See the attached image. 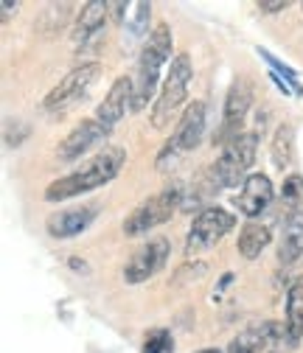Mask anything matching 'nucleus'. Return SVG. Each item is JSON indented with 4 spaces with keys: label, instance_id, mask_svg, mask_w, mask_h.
<instances>
[{
    "label": "nucleus",
    "instance_id": "9b49d317",
    "mask_svg": "<svg viewBox=\"0 0 303 353\" xmlns=\"http://www.w3.org/2000/svg\"><path fill=\"white\" fill-rule=\"evenodd\" d=\"M133 99H135V79L133 76H118L110 87V93L104 96V101L96 107V121L113 132V126L126 115V110H133Z\"/></svg>",
    "mask_w": 303,
    "mask_h": 353
},
{
    "label": "nucleus",
    "instance_id": "f8f14e48",
    "mask_svg": "<svg viewBox=\"0 0 303 353\" xmlns=\"http://www.w3.org/2000/svg\"><path fill=\"white\" fill-rule=\"evenodd\" d=\"M281 336H286V325L281 328L278 323H262V325H250L239 336L231 339L225 353H267Z\"/></svg>",
    "mask_w": 303,
    "mask_h": 353
},
{
    "label": "nucleus",
    "instance_id": "6ab92c4d",
    "mask_svg": "<svg viewBox=\"0 0 303 353\" xmlns=\"http://www.w3.org/2000/svg\"><path fill=\"white\" fill-rule=\"evenodd\" d=\"M222 154H228L239 168L247 171L255 163V154H258V135H255V132H242L239 138H233L228 143V149Z\"/></svg>",
    "mask_w": 303,
    "mask_h": 353
},
{
    "label": "nucleus",
    "instance_id": "39448f33",
    "mask_svg": "<svg viewBox=\"0 0 303 353\" xmlns=\"http://www.w3.org/2000/svg\"><path fill=\"white\" fill-rule=\"evenodd\" d=\"M183 199H186V191L180 183H171L168 188L157 191L155 196L144 199L133 213L126 216L124 222V233L126 236H144L160 225H166L171 216H175L180 208H183Z\"/></svg>",
    "mask_w": 303,
    "mask_h": 353
},
{
    "label": "nucleus",
    "instance_id": "f257e3e1",
    "mask_svg": "<svg viewBox=\"0 0 303 353\" xmlns=\"http://www.w3.org/2000/svg\"><path fill=\"white\" fill-rule=\"evenodd\" d=\"M126 163V152L121 146H110L104 152H99L96 157H90L79 171H70L68 176H59L46 188V202H62V199H73L79 194L96 191L101 185H107L110 180H115L118 171Z\"/></svg>",
    "mask_w": 303,
    "mask_h": 353
},
{
    "label": "nucleus",
    "instance_id": "1a4fd4ad",
    "mask_svg": "<svg viewBox=\"0 0 303 353\" xmlns=\"http://www.w3.org/2000/svg\"><path fill=\"white\" fill-rule=\"evenodd\" d=\"M250 104H253V87L247 79H236L231 84V90L225 96V115H222V129H219V135L213 138V143H225L228 138H239L242 132L239 126L244 123L247 112H250Z\"/></svg>",
    "mask_w": 303,
    "mask_h": 353
},
{
    "label": "nucleus",
    "instance_id": "5701e85b",
    "mask_svg": "<svg viewBox=\"0 0 303 353\" xmlns=\"http://www.w3.org/2000/svg\"><path fill=\"white\" fill-rule=\"evenodd\" d=\"M144 353H175V339L168 328H152L144 336Z\"/></svg>",
    "mask_w": 303,
    "mask_h": 353
},
{
    "label": "nucleus",
    "instance_id": "20e7f679",
    "mask_svg": "<svg viewBox=\"0 0 303 353\" xmlns=\"http://www.w3.org/2000/svg\"><path fill=\"white\" fill-rule=\"evenodd\" d=\"M202 132H205V101H191L183 110L175 132H171V138L157 152V160H155L157 171H163V174L171 171L191 149H197L202 141Z\"/></svg>",
    "mask_w": 303,
    "mask_h": 353
},
{
    "label": "nucleus",
    "instance_id": "9d476101",
    "mask_svg": "<svg viewBox=\"0 0 303 353\" xmlns=\"http://www.w3.org/2000/svg\"><path fill=\"white\" fill-rule=\"evenodd\" d=\"M107 135H110V129H104L96 118H84V121H79V123L68 132V135L59 141L57 157L65 160V163L79 160L81 154H88L90 149H96Z\"/></svg>",
    "mask_w": 303,
    "mask_h": 353
},
{
    "label": "nucleus",
    "instance_id": "4be33fe9",
    "mask_svg": "<svg viewBox=\"0 0 303 353\" xmlns=\"http://www.w3.org/2000/svg\"><path fill=\"white\" fill-rule=\"evenodd\" d=\"M281 202L286 208V213L303 210V176L300 174H289L284 185H281Z\"/></svg>",
    "mask_w": 303,
    "mask_h": 353
},
{
    "label": "nucleus",
    "instance_id": "a878e982",
    "mask_svg": "<svg viewBox=\"0 0 303 353\" xmlns=\"http://www.w3.org/2000/svg\"><path fill=\"white\" fill-rule=\"evenodd\" d=\"M12 9L17 12V3H9V0H3V3H0V12H3V14H0V20H9L12 17Z\"/></svg>",
    "mask_w": 303,
    "mask_h": 353
},
{
    "label": "nucleus",
    "instance_id": "4468645a",
    "mask_svg": "<svg viewBox=\"0 0 303 353\" xmlns=\"http://www.w3.org/2000/svg\"><path fill=\"white\" fill-rule=\"evenodd\" d=\"M96 219V205H84V208H73V210H59L51 213L46 230L51 233V239H70L79 236L81 230H88L90 222Z\"/></svg>",
    "mask_w": 303,
    "mask_h": 353
},
{
    "label": "nucleus",
    "instance_id": "a211bd4d",
    "mask_svg": "<svg viewBox=\"0 0 303 353\" xmlns=\"http://www.w3.org/2000/svg\"><path fill=\"white\" fill-rule=\"evenodd\" d=\"M267 244H270V228L262 225V222H253V219H250V222L239 230L236 247H239L242 258H247V261H253V258L262 255Z\"/></svg>",
    "mask_w": 303,
    "mask_h": 353
},
{
    "label": "nucleus",
    "instance_id": "7ed1b4c3",
    "mask_svg": "<svg viewBox=\"0 0 303 353\" xmlns=\"http://www.w3.org/2000/svg\"><path fill=\"white\" fill-rule=\"evenodd\" d=\"M191 79H194V65H191V57L188 54H177L168 65V73L163 79V90L152 107V126L155 129H166L180 112V107L186 104L188 99V87H191Z\"/></svg>",
    "mask_w": 303,
    "mask_h": 353
},
{
    "label": "nucleus",
    "instance_id": "dca6fc26",
    "mask_svg": "<svg viewBox=\"0 0 303 353\" xmlns=\"http://www.w3.org/2000/svg\"><path fill=\"white\" fill-rule=\"evenodd\" d=\"M303 255V210L286 213V225L278 241V263L281 267H292V263Z\"/></svg>",
    "mask_w": 303,
    "mask_h": 353
},
{
    "label": "nucleus",
    "instance_id": "423d86ee",
    "mask_svg": "<svg viewBox=\"0 0 303 353\" xmlns=\"http://www.w3.org/2000/svg\"><path fill=\"white\" fill-rule=\"evenodd\" d=\"M236 228V216L228 213L225 208H202L188 230V241H186V255H197L202 250H211L213 244H219L222 236H228Z\"/></svg>",
    "mask_w": 303,
    "mask_h": 353
},
{
    "label": "nucleus",
    "instance_id": "393cba45",
    "mask_svg": "<svg viewBox=\"0 0 303 353\" xmlns=\"http://www.w3.org/2000/svg\"><path fill=\"white\" fill-rule=\"evenodd\" d=\"M289 6V0H273V3H258V12L262 14H275V12H284Z\"/></svg>",
    "mask_w": 303,
    "mask_h": 353
},
{
    "label": "nucleus",
    "instance_id": "f3484780",
    "mask_svg": "<svg viewBox=\"0 0 303 353\" xmlns=\"http://www.w3.org/2000/svg\"><path fill=\"white\" fill-rule=\"evenodd\" d=\"M303 336V275L295 278L286 294V339L295 345Z\"/></svg>",
    "mask_w": 303,
    "mask_h": 353
},
{
    "label": "nucleus",
    "instance_id": "0eeeda50",
    "mask_svg": "<svg viewBox=\"0 0 303 353\" xmlns=\"http://www.w3.org/2000/svg\"><path fill=\"white\" fill-rule=\"evenodd\" d=\"M101 76V65L99 62H84L76 70H70L54 90L42 99V110L46 112H65L70 110L79 99L88 96V90L96 84V79Z\"/></svg>",
    "mask_w": 303,
    "mask_h": 353
},
{
    "label": "nucleus",
    "instance_id": "aec40b11",
    "mask_svg": "<svg viewBox=\"0 0 303 353\" xmlns=\"http://www.w3.org/2000/svg\"><path fill=\"white\" fill-rule=\"evenodd\" d=\"M292 146H295V132L289 123H281L273 135V149H270V157H273V165L278 171H286L289 163H292Z\"/></svg>",
    "mask_w": 303,
    "mask_h": 353
},
{
    "label": "nucleus",
    "instance_id": "bb28decb",
    "mask_svg": "<svg viewBox=\"0 0 303 353\" xmlns=\"http://www.w3.org/2000/svg\"><path fill=\"white\" fill-rule=\"evenodd\" d=\"M197 353H225V350H219V347H202V350H197Z\"/></svg>",
    "mask_w": 303,
    "mask_h": 353
},
{
    "label": "nucleus",
    "instance_id": "2eb2a0df",
    "mask_svg": "<svg viewBox=\"0 0 303 353\" xmlns=\"http://www.w3.org/2000/svg\"><path fill=\"white\" fill-rule=\"evenodd\" d=\"M107 14H110V3H101V0H90L84 3L79 17H76V26H73V42L76 46H88L90 37H96L101 31V26L107 23Z\"/></svg>",
    "mask_w": 303,
    "mask_h": 353
},
{
    "label": "nucleus",
    "instance_id": "f03ea898",
    "mask_svg": "<svg viewBox=\"0 0 303 353\" xmlns=\"http://www.w3.org/2000/svg\"><path fill=\"white\" fill-rule=\"evenodd\" d=\"M171 26L168 23H157L149 34V39L144 42L141 57H138V68H135V99H133V110H144L152 99V93L157 90V79H160V68L166 65V59L171 57Z\"/></svg>",
    "mask_w": 303,
    "mask_h": 353
},
{
    "label": "nucleus",
    "instance_id": "6e6552de",
    "mask_svg": "<svg viewBox=\"0 0 303 353\" xmlns=\"http://www.w3.org/2000/svg\"><path fill=\"white\" fill-rule=\"evenodd\" d=\"M168 239L157 236V239H149L146 244H141L133 258L126 261V267H124V281L126 283H144L149 281L152 275H157L163 267H166V261H168Z\"/></svg>",
    "mask_w": 303,
    "mask_h": 353
},
{
    "label": "nucleus",
    "instance_id": "ddd939ff",
    "mask_svg": "<svg viewBox=\"0 0 303 353\" xmlns=\"http://www.w3.org/2000/svg\"><path fill=\"white\" fill-rule=\"evenodd\" d=\"M275 191H273V180L267 174H247V180L242 185V194L236 196V208L255 219V216H262V210H267V205L273 202Z\"/></svg>",
    "mask_w": 303,
    "mask_h": 353
},
{
    "label": "nucleus",
    "instance_id": "412c9836",
    "mask_svg": "<svg viewBox=\"0 0 303 353\" xmlns=\"http://www.w3.org/2000/svg\"><path fill=\"white\" fill-rule=\"evenodd\" d=\"M149 17H152V3H133V14L126 17V34H124V46H133L149 31Z\"/></svg>",
    "mask_w": 303,
    "mask_h": 353
},
{
    "label": "nucleus",
    "instance_id": "b1692460",
    "mask_svg": "<svg viewBox=\"0 0 303 353\" xmlns=\"http://www.w3.org/2000/svg\"><path fill=\"white\" fill-rule=\"evenodd\" d=\"M258 57H262V59H264V62H267V65H270V68H273V70H275L278 76H284V79H286V84L292 87L295 93H303V87L297 84V73H295V70H292L289 65H284L281 59H275V57H273V54H270L267 48H258Z\"/></svg>",
    "mask_w": 303,
    "mask_h": 353
},
{
    "label": "nucleus",
    "instance_id": "cd10ccee",
    "mask_svg": "<svg viewBox=\"0 0 303 353\" xmlns=\"http://www.w3.org/2000/svg\"><path fill=\"white\" fill-rule=\"evenodd\" d=\"M270 353H273V350H270Z\"/></svg>",
    "mask_w": 303,
    "mask_h": 353
}]
</instances>
